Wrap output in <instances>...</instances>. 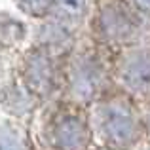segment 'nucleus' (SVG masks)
<instances>
[{
  "label": "nucleus",
  "instance_id": "obj_1",
  "mask_svg": "<svg viewBox=\"0 0 150 150\" xmlns=\"http://www.w3.org/2000/svg\"><path fill=\"white\" fill-rule=\"evenodd\" d=\"M61 8L65 10L67 15H80L84 10V2L82 0H61Z\"/></svg>",
  "mask_w": 150,
  "mask_h": 150
},
{
  "label": "nucleus",
  "instance_id": "obj_2",
  "mask_svg": "<svg viewBox=\"0 0 150 150\" xmlns=\"http://www.w3.org/2000/svg\"><path fill=\"white\" fill-rule=\"evenodd\" d=\"M21 2V6H25L27 10H30V11H44L46 8L51 4V0H19Z\"/></svg>",
  "mask_w": 150,
  "mask_h": 150
},
{
  "label": "nucleus",
  "instance_id": "obj_3",
  "mask_svg": "<svg viewBox=\"0 0 150 150\" xmlns=\"http://www.w3.org/2000/svg\"><path fill=\"white\" fill-rule=\"evenodd\" d=\"M135 2H137V6H139V8L150 11V0H135Z\"/></svg>",
  "mask_w": 150,
  "mask_h": 150
}]
</instances>
